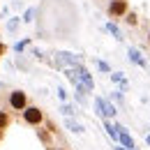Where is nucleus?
<instances>
[{"label": "nucleus", "mask_w": 150, "mask_h": 150, "mask_svg": "<svg viewBox=\"0 0 150 150\" xmlns=\"http://www.w3.org/2000/svg\"><path fill=\"white\" fill-rule=\"evenodd\" d=\"M127 12H129L127 0H111V5H109V16L111 19H125Z\"/></svg>", "instance_id": "1"}, {"label": "nucleus", "mask_w": 150, "mask_h": 150, "mask_svg": "<svg viewBox=\"0 0 150 150\" xmlns=\"http://www.w3.org/2000/svg\"><path fill=\"white\" fill-rule=\"evenodd\" d=\"M23 120L28 125H39V122H44V113L37 106H28V109H23Z\"/></svg>", "instance_id": "2"}, {"label": "nucleus", "mask_w": 150, "mask_h": 150, "mask_svg": "<svg viewBox=\"0 0 150 150\" xmlns=\"http://www.w3.org/2000/svg\"><path fill=\"white\" fill-rule=\"evenodd\" d=\"M9 104H12V109H14V111H23V109H25V93L14 90L12 97H9Z\"/></svg>", "instance_id": "3"}, {"label": "nucleus", "mask_w": 150, "mask_h": 150, "mask_svg": "<svg viewBox=\"0 0 150 150\" xmlns=\"http://www.w3.org/2000/svg\"><path fill=\"white\" fill-rule=\"evenodd\" d=\"M125 23L127 25H139V14L136 12H127L125 14Z\"/></svg>", "instance_id": "4"}, {"label": "nucleus", "mask_w": 150, "mask_h": 150, "mask_svg": "<svg viewBox=\"0 0 150 150\" xmlns=\"http://www.w3.org/2000/svg\"><path fill=\"white\" fill-rule=\"evenodd\" d=\"M7 125H9V115H7L5 111H0V129H5Z\"/></svg>", "instance_id": "5"}, {"label": "nucleus", "mask_w": 150, "mask_h": 150, "mask_svg": "<svg viewBox=\"0 0 150 150\" xmlns=\"http://www.w3.org/2000/svg\"><path fill=\"white\" fill-rule=\"evenodd\" d=\"M2 51H5V46H2V44H0V53H2Z\"/></svg>", "instance_id": "6"}, {"label": "nucleus", "mask_w": 150, "mask_h": 150, "mask_svg": "<svg viewBox=\"0 0 150 150\" xmlns=\"http://www.w3.org/2000/svg\"><path fill=\"white\" fill-rule=\"evenodd\" d=\"M148 42H150V35H148Z\"/></svg>", "instance_id": "7"}, {"label": "nucleus", "mask_w": 150, "mask_h": 150, "mask_svg": "<svg viewBox=\"0 0 150 150\" xmlns=\"http://www.w3.org/2000/svg\"><path fill=\"white\" fill-rule=\"evenodd\" d=\"M60 150H65V148H60Z\"/></svg>", "instance_id": "8"}]
</instances>
